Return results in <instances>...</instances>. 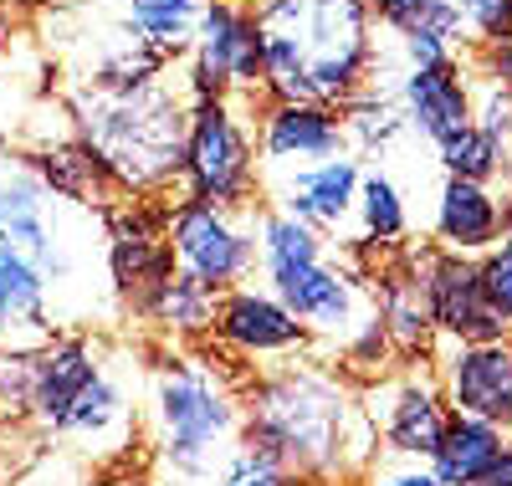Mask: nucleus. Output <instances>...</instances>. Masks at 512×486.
<instances>
[{
    "mask_svg": "<svg viewBox=\"0 0 512 486\" xmlns=\"http://www.w3.org/2000/svg\"><path fill=\"white\" fill-rule=\"evenodd\" d=\"M241 446L303 486H359L379 461L359 384L318 353L251 374L241 389Z\"/></svg>",
    "mask_w": 512,
    "mask_h": 486,
    "instance_id": "1",
    "label": "nucleus"
},
{
    "mask_svg": "<svg viewBox=\"0 0 512 486\" xmlns=\"http://www.w3.org/2000/svg\"><path fill=\"white\" fill-rule=\"evenodd\" d=\"M190 108H195V93L185 82V67L180 72L169 67L139 87L77 82L67 93L72 134L88 144V154L103 164L118 195H164L180 185Z\"/></svg>",
    "mask_w": 512,
    "mask_h": 486,
    "instance_id": "2",
    "label": "nucleus"
},
{
    "mask_svg": "<svg viewBox=\"0 0 512 486\" xmlns=\"http://www.w3.org/2000/svg\"><path fill=\"white\" fill-rule=\"evenodd\" d=\"M262 26V98L344 108L374 72L369 0H256Z\"/></svg>",
    "mask_w": 512,
    "mask_h": 486,
    "instance_id": "3",
    "label": "nucleus"
},
{
    "mask_svg": "<svg viewBox=\"0 0 512 486\" xmlns=\"http://www.w3.org/2000/svg\"><path fill=\"white\" fill-rule=\"evenodd\" d=\"M149 420L169 471L210 476L241 440V394L205 359L175 353L149 379Z\"/></svg>",
    "mask_w": 512,
    "mask_h": 486,
    "instance_id": "4",
    "label": "nucleus"
},
{
    "mask_svg": "<svg viewBox=\"0 0 512 486\" xmlns=\"http://www.w3.org/2000/svg\"><path fill=\"white\" fill-rule=\"evenodd\" d=\"M0 246L11 256H21L47 282L52 307H57V297L82 277L88 256L93 251L103 256V210L52 195L21 164L11 174H0Z\"/></svg>",
    "mask_w": 512,
    "mask_h": 486,
    "instance_id": "5",
    "label": "nucleus"
},
{
    "mask_svg": "<svg viewBox=\"0 0 512 486\" xmlns=\"http://www.w3.org/2000/svg\"><path fill=\"white\" fill-rule=\"evenodd\" d=\"M256 108H262V98H195L185 164H180V185H175L180 195L226 205V210H256V195H262Z\"/></svg>",
    "mask_w": 512,
    "mask_h": 486,
    "instance_id": "6",
    "label": "nucleus"
},
{
    "mask_svg": "<svg viewBox=\"0 0 512 486\" xmlns=\"http://www.w3.org/2000/svg\"><path fill=\"white\" fill-rule=\"evenodd\" d=\"M169 256L175 272L231 292L256 277V210H226L205 200H169Z\"/></svg>",
    "mask_w": 512,
    "mask_h": 486,
    "instance_id": "7",
    "label": "nucleus"
},
{
    "mask_svg": "<svg viewBox=\"0 0 512 486\" xmlns=\"http://www.w3.org/2000/svg\"><path fill=\"white\" fill-rule=\"evenodd\" d=\"M195 98H262V26L256 0H205L195 47L185 52Z\"/></svg>",
    "mask_w": 512,
    "mask_h": 486,
    "instance_id": "8",
    "label": "nucleus"
},
{
    "mask_svg": "<svg viewBox=\"0 0 512 486\" xmlns=\"http://www.w3.org/2000/svg\"><path fill=\"white\" fill-rule=\"evenodd\" d=\"M359 394L379 435V456H405V461L436 456L451 405L431 364H395L390 374L359 384Z\"/></svg>",
    "mask_w": 512,
    "mask_h": 486,
    "instance_id": "9",
    "label": "nucleus"
},
{
    "mask_svg": "<svg viewBox=\"0 0 512 486\" xmlns=\"http://www.w3.org/2000/svg\"><path fill=\"white\" fill-rule=\"evenodd\" d=\"M103 272L108 292L128 307H139L169 272V205L159 195H113L103 205Z\"/></svg>",
    "mask_w": 512,
    "mask_h": 486,
    "instance_id": "10",
    "label": "nucleus"
},
{
    "mask_svg": "<svg viewBox=\"0 0 512 486\" xmlns=\"http://www.w3.org/2000/svg\"><path fill=\"white\" fill-rule=\"evenodd\" d=\"M226 359L246 364V369H277V364H292V359H308L313 353V338L303 333L282 297L262 282H241L231 292H221V307H216V333Z\"/></svg>",
    "mask_w": 512,
    "mask_h": 486,
    "instance_id": "11",
    "label": "nucleus"
},
{
    "mask_svg": "<svg viewBox=\"0 0 512 486\" xmlns=\"http://www.w3.org/2000/svg\"><path fill=\"white\" fill-rule=\"evenodd\" d=\"M333 154H349L338 108L262 98V108H256V169H262V190L297 169L333 159Z\"/></svg>",
    "mask_w": 512,
    "mask_h": 486,
    "instance_id": "12",
    "label": "nucleus"
},
{
    "mask_svg": "<svg viewBox=\"0 0 512 486\" xmlns=\"http://www.w3.org/2000/svg\"><path fill=\"white\" fill-rule=\"evenodd\" d=\"M369 287H374L379 328L390 338L395 364H431L441 338H436V318H431V297H425V282H420V246L374 251Z\"/></svg>",
    "mask_w": 512,
    "mask_h": 486,
    "instance_id": "13",
    "label": "nucleus"
},
{
    "mask_svg": "<svg viewBox=\"0 0 512 486\" xmlns=\"http://www.w3.org/2000/svg\"><path fill=\"white\" fill-rule=\"evenodd\" d=\"M431 369L451 415H472L512 435V333L487 343H436Z\"/></svg>",
    "mask_w": 512,
    "mask_h": 486,
    "instance_id": "14",
    "label": "nucleus"
},
{
    "mask_svg": "<svg viewBox=\"0 0 512 486\" xmlns=\"http://www.w3.org/2000/svg\"><path fill=\"white\" fill-rule=\"evenodd\" d=\"M420 282H425V297H431V318H436L441 343L507 338L502 318L492 313V302L482 292L477 256H451L436 246H420Z\"/></svg>",
    "mask_w": 512,
    "mask_h": 486,
    "instance_id": "15",
    "label": "nucleus"
},
{
    "mask_svg": "<svg viewBox=\"0 0 512 486\" xmlns=\"http://www.w3.org/2000/svg\"><path fill=\"white\" fill-rule=\"evenodd\" d=\"M359 180H364V159L354 154H333L313 169H297L287 180H272L267 195L277 210L308 220L323 236H349L354 241V205H359Z\"/></svg>",
    "mask_w": 512,
    "mask_h": 486,
    "instance_id": "16",
    "label": "nucleus"
},
{
    "mask_svg": "<svg viewBox=\"0 0 512 486\" xmlns=\"http://www.w3.org/2000/svg\"><path fill=\"white\" fill-rule=\"evenodd\" d=\"M395 98L405 123L425 144H446L451 134H461L472 123V52L436 62V67H405L395 82Z\"/></svg>",
    "mask_w": 512,
    "mask_h": 486,
    "instance_id": "17",
    "label": "nucleus"
},
{
    "mask_svg": "<svg viewBox=\"0 0 512 486\" xmlns=\"http://www.w3.org/2000/svg\"><path fill=\"white\" fill-rule=\"evenodd\" d=\"M502 215H507V190L446 174L436 190L431 246L451 256H487L492 246H502Z\"/></svg>",
    "mask_w": 512,
    "mask_h": 486,
    "instance_id": "18",
    "label": "nucleus"
},
{
    "mask_svg": "<svg viewBox=\"0 0 512 486\" xmlns=\"http://www.w3.org/2000/svg\"><path fill=\"white\" fill-rule=\"evenodd\" d=\"M103 369V348L82 333H57L47 348H36V364H31V425L57 435V425L67 420L72 400L88 379Z\"/></svg>",
    "mask_w": 512,
    "mask_h": 486,
    "instance_id": "19",
    "label": "nucleus"
},
{
    "mask_svg": "<svg viewBox=\"0 0 512 486\" xmlns=\"http://www.w3.org/2000/svg\"><path fill=\"white\" fill-rule=\"evenodd\" d=\"M52 338H57V307L47 282L0 246V348H47Z\"/></svg>",
    "mask_w": 512,
    "mask_h": 486,
    "instance_id": "20",
    "label": "nucleus"
},
{
    "mask_svg": "<svg viewBox=\"0 0 512 486\" xmlns=\"http://www.w3.org/2000/svg\"><path fill=\"white\" fill-rule=\"evenodd\" d=\"M57 435L62 440H82V446L98 451V456H113V451H123L128 440H134V400H128V389L118 384V374L108 364L72 400V410L57 425Z\"/></svg>",
    "mask_w": 512,
    "mask_h": 486,
    "instance_id": "21",
    "label": "nucleus"
},
{
    "mask_svg": "<svg viewBox=\"0 0 512 486\" xmlns=\"http://www.w3.org/2000/svg\"><path fill=\"white\" fill-rule=\"evenodd\" d=\"M21 164L36 174L41 185H47L52 195L72 200V205H88V210H103L118 190L113 180L103 174V164L88 154V144H82L77 134H62V139H41L31 149H21Z\"/></svg>",
    "mask_w": 512,
    "mask_h": 486,
    "instance_id": "22",
    "label": "nucleus"
},
{
    "mask_svg": "<svg viewBox=\"0 0 512 486\" xmlns=\"http://www.w3.org/2000/svg\"><path fill=\"white\" fill-rule=\"evenodd\" d=\"M216 307H221V292H210L205 282L185 277V272H169L134 313L169 343H205L216 333Z\"/></svg>",
    "mask_w": 512,
    "mask_h": 486,
    "instance_id": "23",
    "label": "nucleus"
},
{
    "mask_svg": "<svg viewBox=\"0 0 512 486\" xmlns=\"http://www.w3.org/2000/svg\"><path fill=\"white\" fill-rule=\"evenodd\" d=\"M502 446H507V430L472 420V415H451L441 430V446L431 456V471L441 476V486H482Z\"/></svg>",
    "mask_w": 512,
    "mask_h": 486,
    "instance_id": "24",
    "label": "nucleus"
},
{
    "mask_svg": "<svg viewBox=\"0 0 512 486\" xmlns=\"http://www.w3.org/2000/svg\"><path fill=\"white\" fill-rule=\"evenodd\" d=\"M405 236H410V210H405L400 185L384 169H364L359 205H354V241L349 246L395 251V246H405Z\"/></svg>",
    "mask_w": 512,
    "mask_h": 486,
    "instance_id": "25",
    "label": "nucleus"
},
{
    "mask_svg": "<svg viewBox=\"0 0 512 486\" xmlns=\"http://www.w3.org/2000/svg\"><path fill=\"white\" fill-rule=\"evenodd\" d=\"M338 118H344V139H349V154L354 159H379L390 154L405 134V113H400V98L384 93V87H364L359 98H349L344 108H338Z\"/></svg>",
    "mask_w": 512,
    "mask_h": 486,
    "instance_id": "26",
    "label": "nucleus"
},
{
    "mask_svg": "<svg viewBox=\"0 0 512 486\" xmlns=\"http://www.w3.org/2000/svg\"><path fill=\"white\" fill-rule=\"evenodd\" d=\"M333 241L323 231H313L308 220H297L277 205L256 210V272H272V267H297V261H318L328 256Z\"/></svg>",
    "mask_w": 512,
    "mask_h": 486,
    "instance_id": "27",
    "label": "nucleus"
},
{
    "mask_svg": "<svg viewBox=\"0 0 512 486\" xmlns=\"http://www.w3.org/2000/svg\"><path fill=\"white\" fill-rule=\"evenodd\" d=\"M200 11H205V0H123V21L175 62L195 47Z\"/></svg>",
    "mask_w": 512,
    "mask_h": 486,
    "instance_id": "28",
    "label": "nucleus"
},
{
    "mask_svg": "<svg viewBox=\"0 0 512 486\" xmlns=\"http://www.w3.org/2000/svg\"><path fill=\"white\" fill-rule=\"evenodd\" d=\"M436 159H441L446 174H456V180H477V185L502 180V190H512V149L502 139H492L487 128H477V123H466L461 134H451L436 149Z\"/></svg>",
    "mask_w": 512,
    "mask_h": 486,
    "instance_id": "29",
    "label": "nucleus"
},
{
    "mask_svg": "<svg viewBox=\"0 0 512 486\" xmlns=\"http://www.w3.org/2000/svg\"><path fill=\"white\" fill-rule=\"evenodd\" d=\"M31 364L36 348H0V415L31 420Z\"/></svg>",
    "mask_w": 512,
    "mask_h": 486,
    "instance_id": "30",
    "label": "nucleus"
},
{
    "mask_svg": "<svg viewBox=\"0 0 512 486\" xmlns=\"http://www.w3.org/2000/svg\"><path fill=\"white\" fill-rule=\"evenodd\" d=\"M451 6L461 11L472 47H487V41L512 31V0H451Z\"/></svg>",
    "mask_w": 512,
    "mask_h": 486,
    "instance_id": "31",
    "label": "nucleus"
},
{
    "mask_svg": "<svg viewBox=\"0 0 512 486\" xmlns=\"http://www.w3.org/2000/svg\"><path fill=\"white\" fill-rule=\"evenodd\" d=\"M477 267H482V292L492 302V313L512 333V246H492L487 256H477Z\"/></svg>",
    "mask_w": 512,
    "mask_h": 486,
    "instance_id": "32",
    "label": "nucleus"
},
{
    "mask_svg": "<svg viewBox=\"0 0 512 486\" xmlns=\"http://www.w3.org/2000/svg\"><path fill=\"white\" fill-rule=\"evenodd\" d=\"M359 486H441L431 461H405V456H379Z\"/></svg>",
    "mask_w": 512,
    "mask_h": 486,
    "instance_id": "33",
    "label": "nucleus"
},
{
    "mask_svg": "<svg viewBox=\"0 0 512 486\" xmlns=\"http://www.w3.org/2000/svg\"><path fill=\"white\" fill-rule=\"evenodd\" d=\"M216 486H292V481H287L282 471H272L262 456H251L246 446H236V451L221 461Z\"/></svg>",
    "mask_w": 512,
    "mask_h": 486,
    "instance_id": "34",
    "label": "nucleus"
},
{
    "mask_svg": "<svg viewBox=\"0 0 512 486\" xmlns=\"http://www.w3.org/2000/svg\"><path fill=\"white\" fill-rule=\"evenodd\" d=\"M472 67L487 82H497V87H507V93H512V31L497 36V41H487V47H472Z\"/></svg>",
    "mask_w": 512,
    "mask_h": 486,
    "instance_id": "35",
    "label": "nucleus"
},
{
    "mask_svg": "<svg viewBox=\"0 0 512 486\" xmlns=\"http://www.w3.org/2000/svg\"><path fill=\"white\" fill-rule=\"evenodd\" d=\"M482 486H512V435H507V446H502V456L492 461V471L482 476Z\"/></svg>",
    "mask_w": 512,
    "mask_h": 486,
    "instance_id": "36",
    "label": "nucleus"
},
{
    "mask_svg": "<svg viewBox=\"0 0 512 486\" xmlns=\"http://www.w3.org/2000/svg\"><path fill=\"white\" fill-rule=\"evenodd\" d=\"M0 6L16 16V11H47V6H57V0H0Z\"/></svg>",
    "mask_w": 512,
    "mask_h": 486,
    "instance_id": "37",
    "label": "nucleus"
},
{
    "mask_svg": "<svg viewBox=\"0 0 512 486\" xmlns=\"http://www.w3.org/2000/svg\"><path fill=\"white\" fill-rule=\"evenodd\" d=\"M6 47H11V11L0 6V57H6Z\"/></svg>",
    "mask_w": 512,
    "mask_h": 486,
    "instance_id": "38",
    "label": "nucleus"
},
{
    "mask_svg": "<svg viewBox=\"0 0 512 486\" xmlns=\"http://www.w3.org/2000/svg\"><path fill=\"white\" fill-rule=\"evenodd\" d=\"M502 246H512V195H507V215H502Z\"/></svg>",
    "mask_w": 512,
    "mask_h": 486,
    "instance_id": "39",
    "label": "nucleus"
},
{
    "mask_svg": "<svg viewBox=\"0 0 512 486\" xmlns=\"http://www.w3.org/2000/svg\"><path fill=\"white\" fill-rule=\"evenodd\" d=\"M507 195H512V190H507Z\"/></svg>",
    "mask_w": 512,
    "mask_h": 486,
    "instance_id": "40",
    "label": "nucleus"
}]
</instances>
